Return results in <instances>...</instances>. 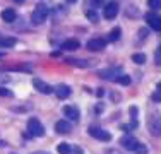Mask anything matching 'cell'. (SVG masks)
Here are the masks:
<instances>
[{"instance_id": "obj_1", "label": "cell", "mask_w": 161, "mask_h": 154, "mask_svg": "<svg viewBox=\"0 0 161 154\" xmlns=\"http://www.w3.org/2000/svg\"><path fill=\"white\" fill-rule=\"evenodd\" d=\"M48 7L45 5V3H38L36 7H34V10H33V14H31V22L34 26H38V24H43L45 21H47V17H48Z\"/></svg>"}, {"instance_id": "obj_2", "label": "cell", "mask_w": 161, "mask_h": 154, "mask_svg": "<svg viewBox=\"0 0 161 154\" xmlns=\"http://www.w3.org/2000/svg\"><path fill=\"white\" fill-rule=\"evenodd\" d=\"M28 132L31 137H43L45 135V127L38 118H29L28 120Z\"/></svg>"}, {"instance_id": "obj_3", "label": "cell", "mask_w": 161, "mask_h": 154, "mask_svg": "<svg viewBox=\"0 0 161 154\" xmlns=\"http://www.w3.org/2000/svg\"><path fill=\"white\" fill-rule=\"evenodd\" d=\"M87 134H89L91 137L98 139V140H103V142L112 140V134L103 130V129H99V127H89V129H87Z\"/></svg>"}, {"instance_id": "obj_4", "label": "cell", "mask_w": 161, "mask_h": 154, "mask_svg": "<svg viewBox=\"0 0 161 154\" xmlns=\"http://www.w3.org/2000/svg\"><path fill=\"white\" fill-rule=\"evenodd\" d=\"M146 21H147L149 28L154 29V31H161V15L156 14V12H147L146 14Z\"/></svg>"}, {"instance_id": "obj_5", "label": "cell", "mask_w": 161, "mask_h": 154, "mask_svg": "<svg viewBox=\"0 0 161 154\" xmlns=\"http://www.w3.org/2000/svg\"><path fill=\"white\" fill-rule=\"evenodd\" d=\"M147 125H149V130H151L153 135H161V117L158 113L149 118Z\"/></svg>"}, {"instance_id": "obj_6", "label": "cell", "mask_w": 161, "mask_h": 154, "mask_svg": "<svg viewBox=\"0 0 161 154\" xmlns=\"http://www.w3.org/2000/svg\"><path fill=\"white\" fill-rule=\"evenodd\" d=\"M33 86H34V89L38 92H41V94H52L53 92V87L41 79H33Z\"/></svg>"}, {"instance_id": "obj_7", "label": "cell", "mask_w": 161, "mask_h": 154, "mask_svg": "<svg viewBox=\"0 0 161 154\" xmlns=\"http://www.w3.org/2000/svg\"><path fill=\"white\" fill-rule=\"evenodd\" d=\"M118 10H120L118 2H108V3H105V17L106 19H115L118 15Z\"/></svg>"}, {"instance_id": "obj_8", "label": "cell", "mask_w": 161, "mask_h": 154, "mask_svg": "<svg viewBox=\"0 0 161 154\" xmlns=\"http://www.w3.org/2000/svg\"><path fill=\"white\" fill-rule=\"evenodd\" d=\"M105 46L106 40H103V38H94V40L87 41V50H91V52H101V50H105Z\"/></svg>"}, {"instance_id": "obj_9", "label": "cell", "mask_w": 161, "mask_h": 154, "mask_svg": "<svg viewBox=\"0 0 161 154\" xmlns=\"http://www.w3.org/2000/svg\"><path fill=\"white\" fill-rule=\"evenodd\" d=\"M53 92L57 94L58 99H65V98H69V96L72 94V89L67 86V84H58V86L53 87Z\"/></svg>"}, {"instance_id": "obj_10", "label": "cell", "mask_w": 161, "mask_h": 154, "mask_svg": "<svg viewBox=\"0 0 161 154\" xmlns=\"http://www.w3.org/2000/svg\"><path fill=\"white\" fill-rule=\"evenodd\" d=\"M137 144H139V140L132 135H124L120 139V146L124 149H127V151H134V147H136Z\"/></svg>"}, {"instance_id": "obj_11", "label": "cell", "mask_w": 161, "mask_h": 154, "mask_svg": "<svg viewBox=\"0 0 161 154\" xmlns=\"http://www.w3.org/2000/svg\"><path fill=\"white\" fill-rule=\"evenodd\" d=\"M64 115H65V117H67L70 122H77L80 113H79V110H77L75 106H72V105H65V106H64Z\"/></svg>"}, {"instance_id": "obj_12", "label": "cell", "mask_w": 161, "mask_h": 154, "mask_svg": "<svg viewBox=\"0 0 161 154\" xmlns=\"http://www.w3.org/2000/svg\"><path fill=\"white\" fill-rule=\"evenodd\" d=\"M55 130L58 134H62V135H65V134H70L72 125L67 120H58V122H57V125H55Z\"/></svg>"}, {"instance_id": "obj_13", "label": "cell", "mask_w": 161, "mask_h": 154, "mask_svg": "<svg viewBox=\"0 0 161 154\" xmlns=\"http://www.w3.org/2000/svg\"><path fill=\"white\" fill-rule=\"evenodd\" d=\"M117 75H120V69H106V70H99V77H103V79L115 80Z\"/></svg>"}, {"instance_id": "obj_14", "label": "cell", "mask_w": 161, "mask_h": 154, "mask_svg": "<svg viewBox=\"0 0 161 154\" xmlns=\"http://www.w3.org/2000/svg\"><path fill=\"white\" fill-rule=\"evenodd\" d=\"M79 48H80V43L77 40H67L60 46V50H64V52H74V50H79Z\"/></svg>"}, {"instance_id": "obj_15", "label": "cell", "mask_w": 161, "mask_h": 154, "mask_svg": "<svg viewBox=\"0 0 161 154\" xmlns=\"http://www.w3.org/2000/svg\"><path fill=\"white\" fill-rule=\"evenodd\" d=\"M17 43L14 36H0V48H12Z\"/></svg>"}, {"instance_id": "obj_16", "label": "cell", "mask_w": 161, "mask_h": 154, "mask_svg": "<svg viewBox=\"0 0 161 154\" xmlns=\"http://www.w3.org/2000/svg\"><path fill=\"white\" fill-rule=\"evenodd\" d=\"M16 17H17V14H16V10H14V9H3L2 10V19L5 22H14V21H16Z\"/></svg>"}, {"instance_id": "obj_17", "label": "cell", "mask_w": 161, "mask_h": 154, "mask_svg": "<svg viewBox=\"0 0 161 154\" xmlns=\"http://www.w3.org/2000/svg\"><path fill=\"white\" fill-rule=\"evenodd\" d=\"M115 82H118L120 86H130V82H132V79H130V75H127V74H120V75H117V79H115Z\"/></svg>"}, {"instance_id": "obj_18", "label": "cell", "mask_w": 161, "mask_h": 154, "mask_svg": "<svg viewBox=\"0 0 161 154\" xmlns=\"http://www.w3.org/2000/svg\"><path fill=\"white\" fill-rule=\"evenodd\" d=\"M57 151H58V154H70L72 146L67 144V142H60V144L57 146Z\"/></svg>"}, {"instance_id": "obj_19", "label": "cell", "mask_w": 161, "mask_h": 154, "mask_svg": "<svg viewBox=\"0 0 161 154\" xmlns=\"http://www.w3.org/2000/svg\"><path fill=\"white\" fill-rule=\"evenodd\" d=\"M120 34H122V29H120V28H113V29H112V33L108 34V41H112V43H115V41H118Z\"/></svg>"}, {"instance_id": "obj_20", "label": "cell", "mask_w": 161, "mask_h": 154, "mask_svg": "<svg viewBox=\"0 0 161 154\" xmlns=\"http://www.w3.org/2000/svg\"><path fill=\"white\" fill-rule=\"evenodd\" d=\"M132 62H134V63H137V65H142V63H146V55H144V53H134V55H132Z\"/></svg>"}, {"instance_id": "obj_21", "label": "cell", "mask_w": 161, "mask_h": 154, "mask_svg": "<svg viewBox=\"0 0 161 154\" xmlns=\"http://www.w3.org/2000/svg\"><path fill=\"white\" fill-rule=\"evenodd\" d=\"M86 17L89 19L91 22H98V21H99V15H98V12H96V9H94V10L89 9V10L86 12Z\"/></svg>"}, {"instance_id": "obj_22", "label": "cell", "mask_w": 161, "mask_h": 154, "mask_svg": "<svg viewBox=\"0 0 161 154\" xmlns=\"http://www.w3.org/2000/svg\"><path fill=\"white\" fill-rule=\"evenodd\" d=\"M69 63H72V65H75V67H87V62L86 60H77V58H67Z\"/></svg>"}, {"instance_id": "obj_23", "label": "cell", "mask_w": 161, "mask_h": 154, "mask_svg": "<svg viewBox=\"0 0 161 154\" xmlns=\"http://www.w3.org/2000/svg\"><path fill=\"white\" fill-rule=\"evenodd\" d=\"M147 7L153 10H161V0H147Z\"/></svg>"}, {"instance_id": "obj_24", "label": "cell", "mask_w": 161, "mask_h": 154, "mask_svg": "<svg viewBox=\"0 0 161 154\" xmlns=\"http://www.w3.org/2000/svg\"><path fill=\"white\" fill-rule=\"evenodd\" d=\"M134 152H136V154H147V147H146L142 142H139V144L134 147Z\"/></svg>"}, {"instance_id": "obj_25", "label": "cell", "mask_w": 161, "mask_h": 154, "mask_svg": "<svg viewBox=\"0 0 161 154\" xmlns=\"http://www.w3.org/2000/svg\"><path fill=\"white\" fill-rule=\"evenodd\" d=\"M154 62H156V65H161V46H158V50L154 53Z\"/></svg>"}, {"instance_id": "obj_26", "label": "cell", "mask_w": 161, "mask_h": 154, "mask_svg": "<svg viewBox=\"0 0 161 154\" xmlns=\"http://www.w3.org/2000/svg\"><path fill=\"white\" fill-rule=\"evenodd\" d=\"M0 96H5V98H10V96H12V91H9L7 87H0Z\"/></svg>"}, {"instance_id": "obj_27", "label": "cell", "mask_w": 161, "mask_h": 154, "mask_svg": "<svg viewBox=\"0 0 161 154\" xmlns=\"http://www.w3.org/2000/svg\"><path fill=\"white\" fill-rule=\"evenodd\" d=\"M151 99H153V101H156V103H161V92H159V91H156L154 94L151 96Z\"/></svg>"}, {"instance_id": "obj_28", "label": "cell", "mask_w": 161, "mask_h": 154, "mask_svg": "<svg viewBox=\"0 0 161 154\" xmlns=\"http://www.w3.org/2000/svg\"><path fill=\"white\" fill-rule=\"evenodd\" d=\"M70 152H74V154H84V151L79 147V146H75V147H72V151Z\"/></svg>"}, {"instance_id": "obj_29", "label": "cell", "mask_w": 161, "mask_h": 154, "mask_svg": "<svg viewBox=\"0 0 161 154\" xmlns=\"http://www.w3.org/2000/svg\"><path fill=\"white\" fill-rule=\"evenodd\" d=\"M96 94L99 96V98H101V96H103V94H105V91H103V89H98V92H96Z\"/></svg>"}, {"instance_id": "obj_30", "label": "cell", "mask_w": 161, "mask_h": 154, "mask_svg": "<svg viewBox=\"0 0 161 154\" xmlns=\"http://www.w3.org/2000/svg\"><path fill=\"white\" fill-rule=\"evenodd\" d=\"M14 2H16V3H24L26 0H14Z\"/></svg>"}, {"instance_id": "obj_31", "label": "cell", "mask_w": 161, "mask_h": 154, "mask_svg": "<svg viewBox=\"0 0 161 154\" xmlns=\"http://www.w3.org/2000/svg\"><path fill=\"white\" fill-rule=\"evenodd\" d=\"M156 87H158V91L161 92V80H159V82H158V86H156Z\"/></svg>"}, {"instance_id": "obj_32", "label": "cell", "mask_w": 161, "mask_h": 154, "mask_svg": "<svg viewBox=\"0 0 161 154\" xmlns=\"http://www.w3.org/2000/svg\"><path fill=\"white\" fill-rule=\"evenodd\" d=\"M65 2H69V3H74V2H77V0H65Z\"/></svg>"}, {"instance_id": "obj_33", "label": "cell", "mask_w": 161, "mask_h": 154, "mask_svg": "<svg viewBox=\"0 0 161 154\" xmlns=\"http://www.w3.org/2000/svg\"><path fill=\"white\" fill-rule=\"evenodd\" d=\"M36 154H48V152H36Z\"/></svg>"}]
</instances>
